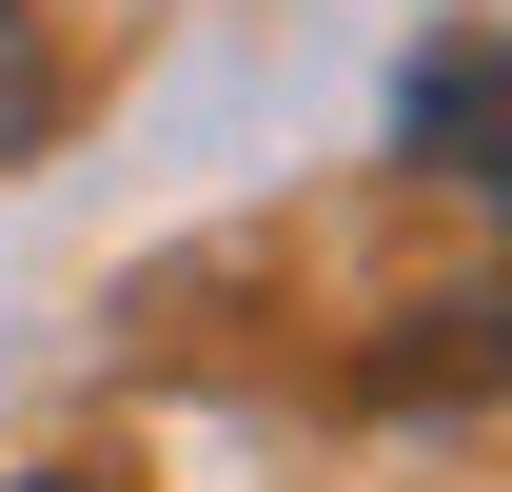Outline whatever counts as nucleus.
<instances>
[{"label": "nucleus", "mask_w": 512, "mask_h": 492, "mask_svg": "<svg viewBox=\"0 0 512 492\" xmlns=\"http://www.w3.org/2000/svg\"><path fill=\"white\" fill-rule=\"evenodd\" d=\"M60 138V40H40V0H0V178Z\"/></svg>", "instance_id": "nucleus-3"}, {"label": "nucleus", "mask_w": 512, "mask_h": 492, "mask_svg": "<svg viewBox=\"0 0 512 492\" xmlns=\"http://www.w3.org/2000/svg\"><path fill=\"white\" fill-rule=\"evenodd\" d=\"M0 492H79V473H0Z\"/></svg>", "instance_id": "nucleus-4"}, {"label": "nucleus", "mask_w": 512, "mask_h": 492, "mask_svg": "<svg viewBox=\"0 0 512 492\" xmlns=\"http://www.w3.org/2000/svg\"><path fill=\"white\" fill-rule=\"evenodd\" d=\"M375 394H512V276L434 296V315H414V335L375 355Z\"/></svg>", "instance_id": "nucleus-2"}, {"label": "nucleus", "mask_w": 512, "mask_h": 492, "mask_svg": "<svg viewBox=\"0 0 512 492\" xmlns=\"http://www.w3.org/2000/svg\"><path fill=\"white\" fill-rule=\"evenodd\" d=\"M414 158H434V178H473L512 217V40H453L434 79H414Z\"/></svg>", "instance_id": "nucleus-1"}]
</instances>
